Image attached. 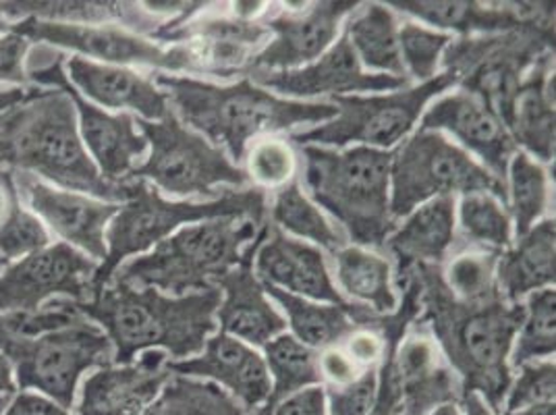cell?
<instances>
[{
  "label": "cell",
  "mask_w": 556,
  "mask_h": 415,
  "mask_svg": "<svg viewBox=\"0 0 556 415\" xmlns=\"http://www.w3.org/2000/svg\"><path fill=\"white\" fill-rule=\"evenodd\" d=\"M220 300V289L175 298L111 280L92 300L77 305L111 339L113 364H131L136 355L152 349L173 355L170 362L200 355L216 330Z\"/></svg>",
  "instance_id": "277c9868"
},
{
  "label": "cell",
  "mask_w": 556,
  "mask_h": 415,
  "mask_svg": "<svg viewBox=\"0 0 556 415\" xmlns=\"http://www.w3.org/2000/svg\"><path fill=\"white\" fill-rule=\"evenodd\" d=\"M455 239L496 252L509 250L513 243L509 210L492 193L462 196L459 235Z\"/></svg>",
  "instance_id": "ab89813d"
},
{
  "label": "cell",
  "mask_w": 556,
  "mask_h": 415,
  "mask_svg": "<svg viewBox=\"0 0 556 415\" xmlns=\"http://www.w3.org/2000/svg\"><path fill=\"white\" fill-rule=\"evenodd\" d=\"M29 92H31V88H7V90H0V116L9 113V111H13L15 106H20L22 102H25Z\"/></svg>",
  "instance_id": "db71d44e"
},
{
  "label": "cell",
  "mask_w": 556,
  "mask_h": 415,
  "mask_svg": "<svg viewBox=\"0 0 556 415\" xmlns=\"http://www.w3.org/2000/svg\"><path fill=\"white\" fill-rule=\"evenodd\" d=\"M462 415H496L486 405V401L476 392H465L462 399Z\"/></svg>",
  "instance_id": "11a10c76"
},
{
  "label": "cell",
  "mask_w": 556,
  "mask_h": 415,
  "mask_svg": "<svg viewBox=\"0 0 556 415\" xmlns=\"http://www.w3.org/2000/svg\"><path fill=\"white\" fill-rule=\"evenodd\" d=\"M264 289L266 295L282 307L287 316L285 320L291 326V335L314 351L341 345L355 326H374L376 318L380 316L359 303H351L349 307H343L332 303L303 300L270 285H264Z\"/></svg>",
  "instance_id": "f546056e"
},
{
  "label": "cell",
  "mask_w": 556,
  "mask_h": 415,
  "mask_svg": "<svg viewBox=\"0 0 556 415\" xmlns=\"http://www.w3.org/2000/svg\"><path fill=\"white\" fill-rule=\"evenodd\" d=\"M555 52L544 54L510 102L505 127L517 148L540 162L555 161Z\"/></svg>",
  "instance_id": "f1b7e54d"
},
{
  "label": "cell",
  "mask_w": 556,
  "mask_h": 415,
  "mask_svg": "<svg viewBox=\"0 0 556 415\" xmlns=\"http://www.w3.org/2000/svg\"><path fill=\"white\" fill-rule=\"evenodd\" d=\"M551 52H555V22L453 38L442 52L441 65L459 90L482 98L505 123L528 71Z\"/></svg>",
  "instance_id": "9c48e42d"
},
{
  "label": "cell",
  "mask_w": 556,
  "mask_h": 415,
  "mask_svg": "<svg viewBox=\"0 0 556 415\" xmlns=\"http://www.w3.org/2000/svg\"><path fill=\"white\" fill-rule=\"evenodd\" d=\"M303 184L316 206L343 227L357 248L384 252L396 229L391 214L393 150L302 146Z\"/></svg>",
  "instance_id": "5b68a950"
},
{
  "label": "cell",
  "mask_w": 556,
  "mask_h": 415,
  "mask_svg": "<svg viewBox=\"0 0 556 415\" xmlns=\"http://www.w3.org/2000/svg\"><path fill=\"white\" fill-rule=\"evenodd\" d=\"M343 27V34L364 70L407 77L399 50V22L389 4H357Z\"/></svg>",
  "instance_id": "1f68e13d"
},
{
  "label": "cell",
  "mask_w": 556,
  "mask_h": 415,
  "mask_svg": "<svg viewBox=\"0 0 556 415\" xmlns=\"http://www.w3.org/2000/svg\"><path fill=\"white\" fill-rule=\"evenodd\" d=\"M154 84L166 93L170 111L189 129L216 148L223 146L231 161H243L255 139L293 134L303 125H320L337 116L332 102H300L280 98L255 86L250 77L216 86L170 73L154 75Z\"/></svg>",
  "instance_id": "7a4b0ae2"
},
{
  "label": "cell",
  "mask_w": 556,
  "mask_h": 415,
  "mask_svg": "<svg viewBox=\"0 0 556 415\" xmlns=\"http://www.w3.org/2000/svg\"><path fill=\"white\" fill-rule=\"evenodd\" d=\"M556 295L553 289H542L526 298L523 323L517 330L515 343L510 349V369L521 368L523 364L551 360L555 355L556 337Z\"/></svg>",
  "instance_id": "f35d334b"
},
{
  "label": "cell",
  "mask_w": 556,
  "mask_h": 415,
  "mask_svg": "<svg viewBox=\"0 0 556 415\" xmlns=\"http://www.w3.org/2000/svg\"><path fill=\"white\" fill-rule=\"evenodd\" d=\"M20 202V193L13 184V173L0 171V225L11 214L13 206Z\"/></svg>",
  "instance_id": "816d5d0a"
},
{
  "label": "cell",
  "mask_w": 556,
  "mask_h": 415,
  "mask_svg": "<svg viewBox=\"0 0 556 415\" xmlns=\"http://www.w3.org/2000/svg\"><path fill=\"white\" fill-rule=\"evenodd\" d=\"M419 129L451 134L469 156L480 159L486 171L507 184V168L519 148L503 118L482 98L464 90L441 96L421 115Z\"/></svg>",
  "instance_id": "ffe728a7"
},
{
  "label": "cell",
  "mask_w": 556,
  "mask_h": 415,
  "mask_svg": "<svg viewBox=\"0 0 556 415\" xmlns=\"http://www.w3.org/2000/svg\"><path fill=\"white\" fill-rule=\"evenodd\" d=\"M517 369L519 376L510 380L501 415L513 414L540 403H555L556 369L553 360H538Z\"/></svg>",
  "instance_id": "ee69618b"
},
{
  "label": "cell",
  "mask_w": 556,
  "mask_h": 415,
  "mask_svg": "<svg viewBox=\"0 0 556 415\" xmlns=\"http://www.w3.org/2000/svg\"><path fill=\"white\" fill-rule=\"evenodd\" d=\"M359 2L332 0L312 2L302 9H280L264 13L270 42L257 54L252 71L302 70L318 61L339 38V32Z\"/></svg>",
  "instance_id": "ac0fdd59"
},
{
  "label": "cell",
  "mask_w": 556,
  "mask_h": 415,
  "mask_svg": "<svg viewBox=\"0 0 556 415\" xmlns=\"http://www.w3.org/2000/svg\"><path fill=\"white\" fill-rule=\"evenodd\" d=\"M71 88L102 111L138 115L141 121H163L170 113L166 93L154 77L115 65H100L81 56H70L63 65Z\"/></svg>",
  "instance_id": "484cf974"
},
{
  "label": "cell",
  "mask_w": 556,
  "mask_h": 415,
  "mask_svg": "<svg viewBox=\"0 0 556 415\" xmlns=\"http://www.w3.org/2000/svg\"><path fill=\"white\" fill-rule=\"evenodd\" d=\"M318 368L326 387L351 385L364 369L359 368L341 345L318 351Z\"/></svg>",
  "instance_id": "c3c4849f"
},
{
  "label": "cell",
  "mask_w": 556,
  "mask_h": 415,
  "mask_svg": "<svg viewBox=\"0 0 556 415\" xmlns=\"http://www.w3.org/2000/svg\"><path fill=\"white\" fill-rule=\"evenodd\" d=\"M262 349L266 368L270 374L273 391L266 405L255 415L266 414L273 405H277L278 401L293 392L323 385V376L318 368V351L303 345L293 335L282 332Z\"/></svg>",
  "instance_id": "836d02e7"
},
{
  "label": "cell",
  "mask_w": 556,
  "mask_h": 415,
  "mask_svg": "<svg viewBox=\"0 0 556 415\" xmlns=\"http://www.w3.org/2000/svg\"><path fill=\"white\" fill-rule=\"evenodd\" d=\"M492 193L507 208V184L498 181L464 148L439 131L417 129L393 150L391 162V214L394 221L417 206L444 196Z\"/></svg>",
  "instance_id": "30bf717a"
},
{
  "label": "cell",
  "mask_w": 556,
  "mask_h": 415,
  "mask_svg": "<svg viewBox=\"0 0 556 415\" xmlns=\"http://www.w3.org/2000/svg\"><path fill=\"white\" fill-rule=\"evenodd\" d=\"M2 415H73L61 405L48 401L47 397L36 392L20 391L9 403Z\"/></svg>",
  "instance_id": "f907efd6"
},
{
  "label": "cell",
  "mask_w": 556,
  "mask_h": 415,
  "mask_svg": "<svg viewBox=\"0 0 556 415\" xmlns=\"http://www.w3.org/2000/svg\"><path fill=\"white\" fill-rule=\"evenodd\" d=\"M206 4L198 15L184 24L164 22L152 36L161 42H175L189 48L195 56L202 75L231 79L235 75L248 77L255 56L270 42V32L264 20H241L225 4Z\"/></svg>",
  "instance_id": "9a60e30c"
},
{
  "label": "cell",
  "mask_w": 556,
  "mask_h": 415,
  "mask_svg": "<svg viewBox=\"0 0 556 415\" xmlns=\"http://www.w3.org/2000/svg\"><path fill=\"white\" fill-rule=\"evenodd\" d=\"M0 162L102 202L123 204L131 193V181L111 184L100 175L79 136L75 106L59 88H31L25 102L0 116Z\"/></svg>",
  "instance_id": "3957f363"
},
{
  "label": "cell",
  "mask_w": 556,
  "mask_h": 415,
  "mask_svg": "<svg viewBox=\"0 0 556 415\" xmlns=\"http://www.w3.org/2000/svg\"><path fill=\"white\" fill-rule=\"evenodd\" d=\"M166 353L143 351L131 364L93 369L77 392L75 415H139L170 378Z\"/></svg>",
  "instance_id": "cb8c5ba5"
},
{
  "label": "cell",
  "mask_w": 556,
  "mask_h": 415,
  "mask_svg": "<svg viewBox=\"0 0 556 415\" xmlns=\"http://www.w3.org/2000/svg\"><path fill=\"white\" fill-rule=\"evenodd\" d=\"M248 77L264 90H275L285 98L291 96L300 102L318 96L337 98L348 93L394 92L409 88V77H393L364 70L345 34H341L318 61L302 70L252 71Z\"/></svg>",
  "instance_id": "d6986e66"
},
{
  "label": "cell",
  "mask_w": 556,
  "mask_h": 415,
  "mask_svg": "<svg viewBox=\"0 0 556 415\" xmlns=\"http://www.w3.org/2000/svg\"><path fill=\"white\" fill-rule=\"evenodd\" d=\"M166 369L218 385L252 415L266 405L273 391L264 357L254 347L225 332L210 337L200 355L181 362H166Z\"/></svg>",
  "instance_id": "603a6c76"
},
{
  "label": "cell",
  "mask_w": 556,
  "mask_h": 415,
  "mask_svg": "<svg viewBox=\"0 0 556 415\" xmlns=\"http://www.w3.org/2000/svg\"><path fill=\"white\" fill-rule=\"evenodd\" d=\"M403 15L416 17L432 29L441 27L446 34L455 32L465 36L501 34L523 25L555 22L553 2H437V0H393L387 2Z\"/></svg>",
  "instance_id": "d4e9b609"
},
{
  "label": "cell",
  "mask_w": 556,
  "mask_h": 415,
  "mask_svg": "<svg viewBox=\"0 0 556 415\" xmlns=\"http://www.w3.org/2000/svg\"><path fill=\"white\" fill-rule=\"evenodd\" d=\"M428 415H462V410H459V405H442Z\"/></svg>",
  "instance_id": "6f0895ef"
},
{
  "label": "cell",
  "mask_w": 556,
  "mask_h": 415,
  "mask_svg": "<svg viewBox=\"0 0 556 415\" xmlns=\"http://www.w3.org/2000/svg\"><path fill=\"white\" fill-rule=\"evenodd\" d=\"M455 227L457 204L451 196L434 198L405 216V223L384 243V252L394 262V289H401L416 266L444 264L455 243Z\"/></svg>",
  "instance_id": "83f0119b"
},
{
  "label": "cell",
  "mask_w": 556,
  "mask_h": 415,
  "mask_svg": "<svg viewBox=\"0 0 556 415\" xmlns=\"http://www.w3.org/2000/svg\"><path fill=\"white\" fill-rule=\"evenodd\" d=\"M13 397H15V394H13ZM13 397H0V415L7 412V407H9V403H11Z\"/></svg>",
  "instance_id": "91938a15"
},
{
  "label": "cell",
  "mask_w": 556,
  "mask_h": 415,
  "mask_svg": "<svg viewBox=\"0 0 556 415\" xmlns=\"http://www.w3.org/2000/svg\"><path fill=\"white\" fill-rule=\"evenodd\" d=\"M0 353L9 357L20 391L42 394L71 412L84 374L111 366L115 349L100 326L81 318L31 337L0 328Z\"/></svg>",
  "instance_id": "ba28073f"
},
{
  "label": "cell",
  "mask_w": 556,
  "mask_h": 415,
  "mask_svg": "<svg viewBox=\"0 0 556 415\" xmlns=\"http://www.w3.org/2000/svg\"><path fill=\"white\" fill-rule=\"evenodd\" d=\"M403 415H428L442 405H459L464 387L442 355L428 326L417 318L394 353Z\"/></svg>",
  "instance_id": "7402d4cb"
},
{
  "label": "cell",
  "mask_w": 556,
  "mask_h": 415,
  "mask_svg": "<svg viewBox=\"0 0 556 415\" xmlns=\"http://www.w3.org/2000/svg\"><path fill=\"white\" fill-rule=\"evenodd\" d=\"M507 415H556V405L555 403H540V405H530V407H523L519 412Z\"/></svg>",
  "instance_id": "9f6ffc18"
},
{
  "label": "cell",
  "mask_w": 556,
  "mask_h": 415,
  "mask_svg": "<svg viewBox=\"0 0 556 415\" xmlns=\"http://www.w3.org/2000/svg\"><path fill=\"white\" fill-rule=\"evenodd\" d=\"M31 42L15 32L0 36V86L27 88V54Z\"/></svg>",
  "instance_id": "bcb514c9"
},
{
  "label": "cell",
  "mask_w": 556,
  "mask_h": 415,
  "mask_svg": "<svg viewBox=\"0 0 556 415\" xmlns=\"http://www.w3.org/2000/svg\"><path fill=\"white\" fill-rule=\"evenodd\" d=\"M455 86L453 75L439 73L432 81L416 88H403L391 93H353L337 96L330 102L337 106V116L323 125L298 129L289 139L300 146L348 148L359 143L376 150H394L414 131L428 102Z\"/></svg>",
  "instance_id": "7c38bea8"
},
{
  "label": "cell",
  "mask_w": 556,
  "mask_h": 415,
  "mask_svg": "<svg viewBox=\"0 0 556 415\" xmlns=\"http://www.w3.org/2000/svg\"><path fill=\"white\" fill-rule=\"evenodd\" d=\"M378 387V368L364 369L351 385L326 387V412L328 415L370 414Z\"/></svg>",
  "instance_id": "f6af8a7d"
},
{
  "label": "cell",
  "mask_w": 556,
  "mask_h": 415,
  "mask_svg": "<svg viewBox=\"0 0 556 415\" xmlns=\"http://www.w3.org/2000/svg\"><path fill=\"white\" fill-rule=\"evenodd\" d=\"M214 218H250L264 225L268 221L266 191L248 187L225 191L208 202H173L164 200L156 187L134 179L129 198L106 227V257L96 273V291L104 289L127 260L146 254L181 227Z\"/></svg>",
  "instance_id": "52a82bcc"
},
{
  "label": "cell",
  "mask_w": 556,
  "mask_h": 415,
  "mask_svg": "<svg viewBox=\"0 0 556 415\" xmlns=\"http://www.w3.org/2000/svg\"><path fill=\"white\" fill-rule=\"evenodd\" d=\"M11 25H13V22H9V20H7V15L2 13V7H0V34L11 32Z\"/></svg>",
  "instance_id": "680465c9"
},
{
  "label": "cell",
  "mask_w": 556,
  "mask_h": 415,
  "mask_svg": "<svg viewBox=\"0 0 556 415\" xmlns=\"http://www.w3.org/2000/svg\"><path fill=\"white\" fill-rule=\"evenodd\" d=\"M136 125L148 141L150 156L131 173L129 181H146L175 198L214 200L220 187L248 189L245 171L223 148L184 125L173 111L156 123L136 118Z\"/></svg>",
  "instance_id": "8fae6325"
},
{
  "label": "cell",
  "mask_w": 556,
  "mask_h": 415,
  "mask_svg": "<svg viewBox=\"0 0 556 415\" xmlns=\"http://www.w3.org/2000/svg\"><path fill=\"white\" fill-rule=\"evenodd\" d=\"M257 239L260 232L248 246L245 260L216 285L223 293V300L216 310L220 332L250 347L268 345L275 337L287 330L285 316L273 305L262 280L255 277L252 268Z\"/></svg>",
  "instance_id": "4316f807"
},
{
  "label": "cell",
  "mask_w": 556,
  "mask_h": 415,
  "mask_svg": "<svg viewBox=\"0 0 556 415\" xmlns=\"http://www.w3.org/2000/svg\"><path fill=\"white\" fill-rule=\"evenodd\" d=\"M507 210L517 237H523L546 214L551 191L548 173L526 152H517L507 168Z\"/></svg>",
  "instance_id": "74e56055"
},
{
  "label": "cell",
  "mask_w": 556,
  "mask_h": 415,
  "mask_svg": "<svg viewBox=\"0 0 556 415\" xmlns=\"http://www.w3.org/2000/svg\"><path fill=\"white\" fill-rule=\"evenodd\" d=\"M139 415H252L210 380L173 374L163 391Z\"/></svg>",
  "instance_id": "8d00e7d4"
},
{
  "label": "cell",
  "mask_w": 556,
  "mask_h": 415,
  "mask_svg": "<svg viewBox=\"0 0 556 415\" xmlns=\"http://www.w3.org/2000/svg\"><path fill=\"white\" fill-rule=\"evenodd\" d=\"M332 262L345 300L366 305L376 314H393L399 307L393 266L384 255L357 246H343L332 254Z\"/></svg>",
  "instance_id": "d6a6232c"
},
{
  "label": "cell",
  "mask_w": 556,
  "mask_h": 415,
  "mask_svg": "<svg viewBox=\"0 0 556 415\" xmlns=\"http://www.w3.org/2000/svg\"><path fill=\"white\" fill-rule=\"evenodd\" d=\"M264 415H328L323 387H309L278 401Z\"/></svg>",
  "instance_id": "681fc988"
},
{
  "label": "cell",
  "mask_w": 556,
  "mask_h": 415,
  "mask_svg": "<svg viewBox=\"0 0 556 415\" xmlns=\"http://www.w3.org/2000/svg\"><path fill=\"white\" fill-rule=\"evenodd\" d=\"M419 289V320L428 326L444 360L455 369L465 392H476L496 415L513 380L509 355L523 323V303L505 298L465 303L446 287L442 266H416L412 271Z\"/></svg>",
  "instance_id": "6da1fadb"
},
{
  "label": "cell",
  "mask_w": 556,
  "mask_h": 415,
  "mask_svg": "<svg viewBox=\"0 0 556 415\" xmlns=\"http://www.w3.org/2000/svg\"><path fill=\"white\" fill-rule=\"evenodd\" d=\"M98 266L61 241L15 260L0 275V316L36 314L52 300H92Z\"/></svg>",
  "instance_id": "5bb4252c"
},
{
  "label": "cell",
  "mask_w": 556,
  "mask_h": 415,
  "mask_svg": "<svg viewBox=\"0 0 556 415\" xmlns=\"http://www.w3.org/2000/svg\"><path fill=\"white\" fill-rule=\"evenodd\" d=\"M453 42V36L416 22L399 27V50L403 70L419 84L432 81L441 70L442 52Z\"/></svg>",
  "instance_id": "b9f144b4"
},
{
  "label": "cell",
  "mask_w": 556,
  "mask_h": 415,
  "mask_svg": "<svg viewBox=\"0 0 556 415\" xmlns=\"http://www.w3.org/2000/svg\"><path fill=\"white\" fill-rule=\"evenodd\" d=\"M29 84L59 88L67 93L77 113V129L100 175L111 184H127L148 152V141L138 131L136 116L109 113L75 92L65 77L63 61L48 67L27 70Z\"/></svg>",
  "instance_id": "2e32d148"
},
{
  "label": "cell",
  "mask_w": 556,
  "mask_h": 415,
  "mask_svg": "<svg viewBox=\"0 0 556 415\" xmlns=\"http://www.w3.org/2000/svg\"><path fill=\"white\" fill-rule=\"evenodd\" d=\"M501 254L503 252L469 246L455 239L442 264V278L448 291L465 303H484L503 298L496 280Z\"/></svg>",
  "instance_id": "e575fe53"
},
{
  "label": "cell",
  "mask_w": 556,
  "mask_h": 415,
  "mask_svg": "<svg viewBox=\"0 0 556 415\" xmlns=\"http://www.w3.org/2000/svg\"><path fill=\"white\" fill-rule=\"evenodd\" d=\"M13 184L24 206L40 218L50 237L54 235L61 243L100 264L104 262V235L121 204L54 187L27 173H13Z\"/></svg>",
  "instance_id": "e0dca14e"
},
{
  "label": "cell",
  "mask_w": 556,
  "mask_h": 415,
  "mask_svg": "<svg viewBox=\"0 0 556 415\" xmlns=\"http://www.w3.org/2000/svg\"><path fill=\"white\" fill-rule=\"evenodd\" d=\"M264 225L250 218L187 225L161 241L154 252L127 260L116 268L113 280L175 298L218 289V280L245 260L248 246Z\"/></svg>",
  "instance_id": "8992f818"
},
{
  "label": "cell",
  "mask_w": 556,
  "mask_h": 415,
  "mask_svg": "<svg viewBox=\"0 0 556 415\" xmlns=\"http://www.w3.org/2000/svg\"><path fill=\"white\" fill-rule=\"evenodd\" d=\"M341 347L359 368H378L387 349V341L378 326H355Z\"/></svg>",
  "instance_id": "7dc6e473"
},
{
  "label": "cell",
  "mask_w": 556,
  "mask_h": 415,
  "mask_svg": "<svg viewBox=\"0 0 556 415\" xmlns=\"http://www.w3.org/2000/svg\"><path fill=\"white\" fill-rule=\"evenodd\" d=\"M268 221L280 231L307 239L332 255L345 246V237L337 231L318 206L303 193L300 179H293L275 191Z\"/></svg>",
  "instance_id": "d590c367"
},
{
  "label": "cell",
  "mask_w": 556,
  "mask_h": 415,
  "mask_svg": "<svg viewBox=\"0 0 556 415\" xmlns=\"http://www.w3.org/2000/svg\"><path fill=\"white\" fill-rule=\"evenodd\" d=\"M11 32L29 42L71 50L73 56L115 67H148L202 75L195 56L184 45L164 48L116 24H63L22 20L13 22Z\"/></svg>",
  "instance_id": "4fadbf2b"
},
{
  "label": "cell",
  "mask_w": 556,
  "mask_h": 415,
  "mask_svg": "<svg viewBox=\"0 0 556 415\" xmlns=\"http://www.w3.org/2000/svg\"><path fill=\"white\" fill-rule=\"evenodd\" d=\"M52 237L40 218L20 200L0 225V255L7 260H22L25 255L45 250Z\"/></svg>",
  "instance_id": "7bdbcfd3"
},
{
  "label": "cell",
  "mask_w": 556,
  "mask_h": 415,
  "mask_svg": "<svg viewBox=\"0 0 556 415\" xmlns=\"http://www.w3.org/2000/svg\"><path fill=\"white\" fill-rule=\"evenodd\" d=\"M496 280L509 303H523L530 293L555 285V218H544L517 237V246L498 257Z\"/></svg>",
  "instance_id": "4dcf8cb0"
},
{
  "label": "cell",
  "mask_w": 556,
  "mask_h": 415,
  "mask_svg": "<svg viewBox=\"0 0 556 415\" xmlns=\"http://www.w3.org/2000/svg\"><path fill=\"white\" fill-rule=\"evenodd\" d=\"M243 161L248 164L245 175L250 184L266 191H277L280 187L298 179V154L287 139L266 136L250 143Z\"/></svg>",
  "instance_id": "60d3db41"
},
{
  "label": "cell",
  "mask_w": 556,
  "mask_h": 415,
  "mask_svg": "<svg viewBox=\"0 0 556 415\" xmlns=\"http://www.w3.org/2000/svg\"><path fill=\"white\" fill-rule=\"evenodd\" d=\"M17 392L20 389H17L13 366H11L9 357L0 353V397H13Z\"/></svg>",
  "instance_id": "f5cc1de1"
},
{
  "label": "cell",
  "mask_w": 556,
  "mask_h": 415,
  "mask_svg": "<svg viewBox=\"0 0 556 415\" xmlns=\"http://www.w3.org/2000/svg\"><path fill=\"white\" fill-rule=\"evenodd\" d=\"M255 277L264 285L282 289L303 300L332 303L349 307L353 301L337 289L326 266V255L320 248L280 231L270 221L260 231L255 246Z\"/></svg>",
  "instance_id": "44dd1931"
}]
</instances>
